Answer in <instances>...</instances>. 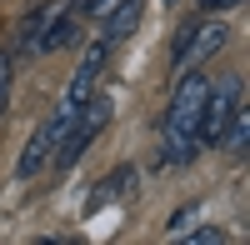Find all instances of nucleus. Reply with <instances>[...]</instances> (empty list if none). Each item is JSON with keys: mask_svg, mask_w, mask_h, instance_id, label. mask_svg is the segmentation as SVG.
Masks as SVG:
<instances>
[{"mask_svg": "<svg viewBox=\"0 0 250 245\" xmlns=\"http://www.w3.org/2000/svg\"><path fill=\"white\" fill-rule=\"evenodd\" d=\"M110 5H115V0H80L75 10H80V15H90V20H100V15H105Z\"/></svg>", "mask_w": 250, "mask_h": 245, "instance_id": "11", "label": "nucleus"}, {"mask_svg": "<svg viewBox=\"0 0 250 245\" xmlns=\"http://www.w3.org/2000/svg\"><path fill=\"white\" fill-rule=\"evenodd\" d=\"M140 10H145V0H115V5H110L105 15H100L95 25H100V35H105L110 45H120V40L130 35L135 25H140Z\"/></svg>", "mask_w": 250, "mask_h": 245, "instance_id": "6", "label": "nucleus"}, {"mask_svg": "<svg viewBox=\"0 0 250 245\" xmlns=\"http://www.w3.org/2000/svg\"><path fill=\"white\" fill-rule=\"evenodd\" d=\"M10 75H15V55L0 45V115L10 110Z\"/></svg>", "mask_w": 250, "mask_h": 245, "instance_id": "9", "label": "nucleus"}, {"mask_svg": "<svg viewBox=\"0 0 250 245\" xmlns=\"http://www.w3.org/2000/svg\"><path fill=\"white\" fill-rule=\"evenodd\" d=\"M170 5H175V0H170Z\"/></svg>", "mask_w": 250, "mask_h": 245, "instance_id": "13", "label": "nucleus"}, {"mask_svg": "<svg viewBox=\"0 0 250 245\" xmlns=\"http://www.w3.org/2000/svg\"><path fill=\"white\" fill-rule=\"evenodd\" d=\"M130 185H135V165H120V170H110L105 180H100V190H90V200H85V215L105 210L110 200H120V195H130Z\"/></svg>", "mask_w": 250, "mask_h": 245, "instance_id": "7", "label": "nucleus"}, {"mask_svg": "<svg viewBox=\"0 0 250 245\" xmlns=\"http://www.w3.org/2000/svg\"><path fill=\"white\" fill-rule=\"evenodd\" d=\"M200 5H205V10H215V15H220V10H230V5H240V0H200Z\"/></svg>", "mask_w": 250, "mask_h": 245, "instance_id": "12", "label": "nucleus"}, {"mask_svg": "<svg viewBox=\"0 0 250 245\" xmlns=\"http://www.w3.org/2000/svg\"><path fill=\"white\" fill-rule=\"evenodd\" d=\"M110 115H115V100L110 95H90L85 105H80V115H75V125L55 140V150H50V160H55V170H70L80 155H85L90 145H95V135L110 125Z\"/></svg>", "mask_w": 250, "mask_h": 245, "instance_id": "2", "label": "nucleus"}, {"mask_svg": "<svg viewBox=\"0 0 250 245\" xmlns=\"http://www.w3.org/2000/svg\"><path fill=\"white\" fill-rule=\"evenodd\" d=\"M110 50H115V45H110L105 35H95L90 45H85V55H80V65H75L70 85H65V100H60L65 110H80V105H85V100L95 95V80L105 75V60H110Z\"/></svg>", "mask_w": 250, "mask_h": 245, "instance_id": "4", "label": "nucleus"}, {"mask_svg": "<svg viewBox=\"0 0 250 245\" xmlns=\"http://www.w3.org/2000/svg\"><path fill=\"white\" fill-rule=\"evenodd\" d=\"M180 240H190V245H220L225 230H220V225H200V230H185Z\"/></svg>", "mask_w": 250, "mask_h": 245, "instance_id": "10", "label": "nucleus"}, {"mask_svg": "<svg viewBox=\"0 0 250 245\" xmlns=\"http://www.w3.org/2000/svg\"><path fill=\"white\" fill-rule=\"evenodd\" d=\"M55 125L50 120H40L35 125V135L25 140V150H20V160H15V180H30V175H40L45 170V160H50V150H55Z\"/></svg>", "mask_w": 250, "mask_h": 245, "instance_id": "5", "label": "nucleus"}, {"mask_svg": "<svg viewBox=\"0 0 250 245\" xmlns=\"http://www.w3.org/2000/svg\"><path fill=\"white\" fill-rule=\"evenodd\" d=\"M200 210H205L200 200H190V205H180V210H175L170 220H165V235H170V240H180V235H185V230H190L195 220H200Z\"/></svg>", "mask_w": 250, "mask_h": 245, "instance_id": "8", "label": "nucleus"}, {"mask_svg": "<svg viewBox=\"0 0 250 245\" xmlns=\"http://www.w3.org/2000/svg\"><path fill=\"white\" fill-rule=\"evenodd\" d=\"M205 80L195 65L180 75V85H175V100H170V110H165V125H160V165H190L195 160V150H205L200 145V100H205Z\"/></svg>", "mask_w": 250, "mask_h": 245, "instance_id": "1", "label": "nucleus"}, {"mask_svg": "<svg viewBox=\"0 0 250 245\" xmlns=\"http://www.w3.org/2000/svg\"><path fill=\"white\" fill-rule=\"evenodd\" d=\"M240 105V80L235 75H220L215 85H205V100H200V145H220L225 125H230V115Z\"/></svg>", "mask_w": 250, "mask_h": 245, "instance_id": "3", "label": "nucleus"}]
</instances>
